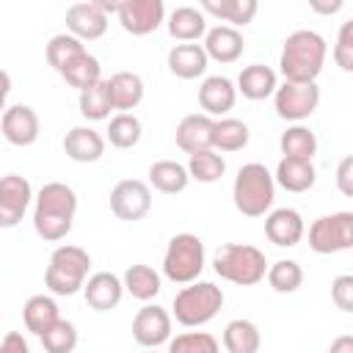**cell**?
<instances>
[{
    "label": "cell",
    "instance_id": "cell-39",
    "mask_svg": "<svg viewBox=\"0 0 353 353\" xmlns=\"http://www.w3.org/2000/svg\"><path fill=\"white\" fill-rule=\"evenodd\" d=\"M268 284L279 295H290L303 284V268L295 259H279L268 268Z\"/></svg>",
    "mask_w": 353,
    "mask_h": 353
},
{
    "label": "cell",
    "instance_id": "cell-4",
    "mask_svg": "<svg viewBox=\"0 0 353 353\" xmlns=\"http://www.w3.org/2000/svg\"><path fill=\"white\" fill-rule=\"evenodd\" d=\"M268 259L256 245L248 243H223L212 254V270L237 287H254L268 276Z\"/></svg>",
    "mask_w": 353,
    "mask_h": 353
},
{
    "label": "cell",
    "instance_id": "cell-36",
    "mask_svg": "<svg viewBox=\"0 0 353 353\" xmlns=\"http://www.w3.org/2000/svg\"><path fill=\"white\" fill-rule=\"evenodd\" d=\"M141 135H143V124H141V119L135 113H116L108 121V141L116 149H132V146H138Z\"/></svg>",
    "mask_w": 353,
    "mask_h": 353
},
{
    "label": "cell",
    "instance_id": "cell-7",
    "mask_svg": "<svg viewBox=\"0 0 353 353\" xmlns=\"http://www.w3.org/2000/svg\"><path fill=\"white\" fill-rule=\"evenodd\" d=\"M204 270V243L193 232H179L163 254V276L174 284H193Z\"/></svg>",
    "mask_w": 353,
    "mask_h": 353
},
{
    "label": "cell",
    "instance_id": "cell-23",
    "mask_svg": "<svg viewBox=\"0 0 353 353\" xmlns=\"http://www.w3.org/2000/svg\"><path fill=\"white\" fill-rule=\"evenodd\" d=\"M165 25H168L171 39L182 41V44H193L201 36H207V30H210L207 28V14L201 8H193V6H176L168 14Z\"/></svg>",
    "mask_w": 353,
    "mask_h": 353
},
{
    "label": "cell",
    "instance_id": "cell-18",
    "mask_svg": "<svg viewBox=\"0 0 353 353\" xmlns=\"http://www.w3.org/2000/svg\"><path fill=\"white\" fill-rule=\"evenodd\" d=\"M237 102V83H232L226 74H210L199 85V105L207 116L226 119V113Z\"/></svg>",
    "mask_w": 353,
    "mask_h": 353
},
{
    "label": "cell",
    "instance_id": "cell-25",
    "mask_svg": "<svg viewBox=\"0 0 353 353\" xmlns=\"http://www.w3.org/2000/svg\"><path fill=\"white\" fill-rule=\"evenodd\" d=\"M273 176H276V185L284 188L287 193H306L317 182L314 163L312 160H292V157H281Z\"/></svg>",
    "mask_w": 353,
    "mask_h": 353
},
{
    "label": "cell",
    "instance_id": "cell-47",
    "mask_svg": "<svg viewBox=\"0 0 353 353\" xmlns=\"http://www.w3.org/2000/svg\"><path fill=\"white\" fill-rule=\"evenodd\" d=\"M309 8H312V11H317V14H336V11H342V0H334V3L312 0V3H309Z\"/></svg>",
    "mask_w": 353,
    "mask_h": 353
},
{
    "label": "cell",
    "instance_id": "cell-44",
    "mask_svg": "<svg viewBox=\"0 0 353 353\" xmlns=\"http://www.w3.org/2000/svg\"><path fill=\"white\" fill-rule=\"evenodd\" d=\"M334 179H336V190H339L342 196L353 199V154H347V157L339 160Z\"/></svg>",
    "mask_w": 353,
    "mask_h": 353
},
{
    "label": "cell",
    "instance_id": "cell-40",
    "mask_svg": "<svg viewBox=\"0 0 353 353\" xmlns=\"http://www.w3.org/2000/svg\"><path fill=\"white\" fill-rule=\"evenodd\" d=\"M168 353H221V345L207 331H185L171 336Z\"/></svg>",
    "mask_w": 353,
    "mask_h": 353
},
{
    "label": "cell",
    "instance_id": "cell-41",
    "mask_svg": "<svg viewBox=\"0 0 353 353\" xmlns=\"http://www.w3.org/2000/svg\"><path fill=\"white\" fill-rule=\"evenodd\" d=\"M41 347L47 353H72L77 347V328L72 320H58L44 336H41Z\"/></svg>",
    "mask_w": 353,
    "mask_h": 353
},
{
    "label": "cell",
    "instance_id": "cell-12",
    "mask_svg": "<svg viewBox=\"0 0 353 353\" xmlns=\"http://www.w3.org/2000/svg\"><path fill=\"white\" fill-rule=\"evenodd\" d=\"M116 17L127 33L149 36L165 22V3L163 0H124Z\"/></svg>",
    "mask_w": 353,
    "mask_h": 353
},
{
    "label": "cell",
    "instance_id": "cell-17",
    "mask_svg": "<svg viewBox=\"0 0 353 353\" xmlns=\"http://www.w3.org/2000/svg\"><path fill=\"white\" fill-rule=\"evenodd\" d=\"M124 279L110 273V270H99V273H91L85 287H83V298L85 303L94 309V312H110L121 303L124 298Z\"/></svg>",
    "mask_w": 353,
    "mask_h": 353
},
{
    "label": "cell",
    "instance_id": "cell-24",
    "mask_svg": "<svg viewBox=\"0 0 353 353\" xmlns=\"http://www.w3.org/2000/svg\"><path fill=\"white\" fill-rule=\"evenodd\" d=\"M279 88V77L270 66L265 63H251V66H243V72L237 74V94H243L245 99L251 102H259V99H268L273 97Z\"/></svg>",
    "mask_w": 353,
    "mask_h": 353
},
{
    "label": "cell",
    "instance_id": "cell-5",
    "mask_svg": "<svg viewBox=\"0 0 353 353\" xmlns=\"http://www.w3.org/2000/svg\"><path fill=\"white\" fill-rule=\"evenodd\" d=\"M88 268L91 256L80 245H58L50 254L47 270H44V284L52 295H74L85 287L88 281Z\"/></svg>",
    "mask_w": 353,
    "mask_h": 353
},
{
    "label": "cell",
    "instance_id": "cell-22",
    "mask_svg": "<svg viewBox=\"0 0 353 353\" xmlns=\"http://www.w3.org/2000/svg\"><path fill=\"white\" fill-rule=\"evenodd\" d=\"M210 55L204 50V44H174L168 50V72L179 80H196L207 72Z\"/></svg>",
    "mask_w": 353,
    "mask_h": 353
},
{
    "label": "cell",
    "instance_id": "cell-37",
    "mask_svg": "<svg viewBox=\"0 0 353 353\" xmlns=\"http://www.w3.org/2000/svg\"><path fill=\"white\" fill-rule=\"evenodd\" d=\"M85 52V44L72 36V33H55L50 41H47V63L61 74L77 55Z\"/></svg>",
    "mask_w": 353,
    "mask_h": 353
},
{
    "label": "cell",
    "instance_id": "cell-27",
    "mask_svg": "<svg viewBox=\"0 0 353 353\" xmlns=\"http://www.w3.org/2000/svg\"><path fill=\"white\" fill-rule=\"evenodd\" d=\"M22 320H25V328L33 334V336H44L58 320H61V312H58V303L52 295H30L22 306Z\"/></svg>",
    "mask_w": 353,
    "mask_h": 353
},
{
    "label": "cell",
    "instance_id": "cell-3",
    "mask_svg": "<svg viewBox=\"0 0 353 353\" xmlns=\"http://www.w3.org/2000/svg\"><path fill=\"white\" fill-rule=\"evenodd\" d=\"M276 199V176L262 163H245L232 185V201L240 215L245 218H262L270 212Z\"/></svg>",
    "mask_w": 353,
    "mask_h": 353
},
{
    "label": "cell",
    "instance_id": "cell-29",
    "mask_svg": "<svg viewBox=\"0 0 353 353\" xmlns=\"http://www.w3.org/2000/svg\"><path fill=\"white\" fill-rule=\"evenodd\" d=\"M190 182V174H188V165L176 163V160H157L149 165V188L165 193V196H174V193H182Z\"/></svg>",
    "mask_w": 353,
    "mask_h": 353
},
{
    "label": "cell",
    "instance_id": "cell-35",
    "mask_svg": "<svg viewBox=\"0 0 353 353\" xmlns=\"http://www.w3.org/2000/svg\"><path fill=\"white\" fill-rule=\"evenodd\" d=\"M77 108H80V116L88 119V121H105L110 119V110L113 108V99H110V91H108V80L80 91V99H77Z\"/></svg>",
    "mask_w": 353,
    "mask_h": 353
},
{
    "label": "cell",
    "instance_id": "cell-33",
    "mask_svg": "<svg viewBox=\"0 0 353 353\" xmlns=\"http://www.w3.org/2000/svg\"><path fill=\"white\" fill-rule=\"evenodd\" d=\"M281 157L292 160H312L317 154V135L303 124H290L279 138Z\"/></svg>",
    "mask_w": 353,
    "mask_h": 353
},
{
    "label": "cell",
    "instance_id": "cell-30",
    "mask_svg": "<svg viewBox=\"0 0 353 353\" xmlns=\"http://www.w3.org/2000/svg\"><path fill=\"white\" fill-rule=\"evenodd\" d=\"M121 279H124V290H127L135 301H143V303L154 301V298L160 295V290H163L160 273H157L154 268H149V265H130Z\"/></svg>",
    "mask_w": 353,
    "mask_h": 353
},
{
    "label": "cell",
    "instance_id": "cell-42",
    "mask_svg": "<svg viewBox=\"0 0 353 353\" xmlns=\"http://www.w3.org/2000/svg\"><path fill=\"white\" fill-rule=\"evenodd\" d=\"M331 55H334V63H336L342 72H350V74H353V19L342 22Z\"/></svg>",
    "mask_w": 353,
    "mask_h": 353
},
{
    "label": "cell",
    "instance_id": "cell-21",
    "mask_svg": "<svg viewBox=\"0 0 353 353\" xmlns=\"http://www.w3.org/2000/svg\"><path fill=\"white\" fill-rule=\"evenodd\" d=\"M204 50L210 55V61H218V63H234L243 50H245V39L237 28H229V25H215L207 30L204 36Z\"/></svg>",
    "mask_w": 353,
    "mask_h": 353
},
{
    "label": "cell",
    "instance_id": "cell-9",
    "mask_svg": "<svg viewBox=\"0 0 353 353\" xmlns=\"http://www.w3.org/2000/svg\"><path fill=\"white\" fill-rule=\"evenodd\" d=\"M320 105V88L317 83H281L273 94V108L276 116L292 124H301L309 119Z\"/></svg>",
    "mask_w": 353,
    "mask_h": 353
},
{
    "label": "cell",
    "instance_id": "cell-19",
    "mask_svg": "<svg viewBox=\"0 0 353 353\" xmlns=\"http://www.w3.org/2000/svg\"><path fill=\"white\" fill-rule=\"evenodd\" d=\"M212 130H215V119L207 113H190L176 124V146L185 154H196V152H207L212 149Z\"/></svg>",
    "mask_w": 353,
    "mask_h": 353
},
{
    "label": "cell",
    "instance_id": "cell-45",
    "mask_svg": "<svg viewBox=\"0 0 353 353\" xmlns=\"http://www.w3.org/2000/svg\"><path fill=\"white\" fill-rule=\"evenodd\" d=\"M0 353H30V347H28V339L19 331H8L0 342Z\"/></svg>",
    "mask_w": 353,
    "mask_h": 353
},
{
    "label": "cell",
    "instance_id": "cell-46",
    "mask_svg": "<svg viewBox=\"0 0 353 353\" xmlns=\"http://www.w3.org/2000/svg\"><path fill=\"white\" fill-rule=\"evenodd\" d=\"M328 353H353V334H342L328 345Z\"/></svg>",
    "mask_w": 353,
    "mask_h": 353
},
{
    "label": "cell",
    "instance_id": "cell-32",
    "mask_svg": "<svg viewBox=\"0 0 353 353\" xmlns=\"http://www.w3.org/2000/svg\"><path fill=\"white\" fill-rule=\"evenodd\" d=\"M251 141V130L245 121L240 119H215V130H212V149L215 152H240L245 149Z\"/></svg>",
    "mask_w": 353,
    "mask_h": 353
},
{
    "label": "cell",
    "instance_id": "cell-1",
    "mask_svg": "<svg viewBox=\"0 0 353 353\" xmlns=\"http://www.w3.org/2000/svg\"><path fill=\"white\" fill-rule=\"evenodd\" d=\"M77 193L66 182H44L33 201V229L41 240L58 243L74 226Z\"/></svg>",
    "mask_w": 353,
    "mask_h": 353
},
{
    "label": "cell",
    "instance_id": "cell-20",
    "mask_svg": "<svg viewBox=\"0 0 353 353\" xmlns=\"http://www.w3.org/2000/svg\"><path fill=\"white\" fill-rule=\"evenodd\" d=\"M63 152L74 163H97L105 154V138L94 127L80 124L63 135Z\"/></svg>",
    "mask_w": 353,
    "mask_h": 353
},
{
    "label": "cell",
    "instance_id": "cell-31",
    "mask_svg": "<svg viewBox=\"0 0 353 353\" xmlns=\"http://www.w3.org/2000/svg\"><path fill=\"white\" fill-rule=\"evenodd\" d=\"M223 347L229 353H259L262 334L251 320L237 317V320L226 323V328H223Z\"/></svg>",
    "mask_w": 353,
    "mask_h": 353
},
{
    "label": "cell",
    "instance_id": "cell-43",
    "mask_svg": "<svg viewBox=\"0 0 353 353\" xmlns=\"http://www.w3.org/2000/svg\"><path fill=\"white\" fill-rule=\"evenodd\" d=\"M331 301L339 312L353 314V273H339L331 281Z\"/></svg>",
    "mask_w": 353,
    "mask_h": 353
},
{
    "label": "cell",
    "instance_id": "cell-14",
    "mask_svg": "<svg viewBox=\"0 0 353 353\" xmlns=\"http://www.w3.org/2000/svg\"><path fill=\"white\" fill-rule=\"evenodd\" d=\"M0 130H3V138L11 143V146H30L39 141V116L30 105H6L3 110V119H0Z\"/></svg>",
    "mask_w": 353,
    "mask_h": 353
},
{
    "label": "cell",
    "instance_id": "cell-38",
    "mask_svg": "<svg viewBox=\"0 0 353 353\" xmlns=\"http://www.w3.org/2000/svg\"><path fill=\"white\" fill-rule=\"evenodd\" d=\"M188 174H190V179H196V182L212 185V182H218V179L226 174V160H223V154L215 152V149L196 152V154H190V160H188Z\"/></svg>",
    "mask_w": 353,
    "mask_h": 353
},
{
    "label": "cell",
    "instance_id": "cell-6",
    "mask_svg": "<svg viewBox=\"0 0 353 353\" xmlns=\"http://www.w3.org/2000/svg\"><path fill=\"white\" fill-rule=\"evenodd\" d=\"M223 306V290L212 281H193L185 284L171 303V314L185 328L207 325Z\"/></svg>",
    "mask_w": 353,
    "mask_h": 353
},
{
    "label": "cell",
    "instance_id": "cell-28",
    "mask_svg": "<svg viewBox=\"0 0 353 353\" xmlns=\"http://www.w3.org/2000/svg\"><path fill=\"white\" fill-rule=\"evenodd\" d=\"M204 14H210V17H215V19H221V22H226L229 28H245L254 17H256V11H259V3L256 0H201V6H199Z\"/></svg>",
    "mask_w": 353,
    "mask_h": 353
},
{
    "label": "cell",
    "instance_id": "cell-11",
    "mask_svg": "<svg viewBox=\"0 0 353 353\" xmlns=\"http://www.w3.org/2000/svg\"><path fill=\"white\" fill-rule=\"evenodd\" d=\"M171 325H174V314H168L157 303H146L132 317V339L143 350H154L171 342Z\"/></svg>",
    "mask_w": 353,
    "mask_h": 353
},
{
    "label": "cell",
    "instance_id": "cell-15",
    "mask_svg": "<svg viewBox=\"0 0 353 353\" xmlns=\"http://www.w3.org/2000/svg\"><path fill=\"white\" fill-rule=\"evenodd\" d=\"M108 30V14L99 8L97 0L88 3H72L66 8V33L77 36L80 41L102 39Z\"/></svg>",
    "mask_w": 353,
    "mask_h": 353
},
{
    "label": "cell",
    "instance_id": "cell-48",
    "mask_svg": "<svg viewBox=\"0 0 353 353\" xmlns=\"http://www.w3.org/2000/svg\"><path fill=\"white\" fill-rule=\"evenodd\" d=\"M143 353H157V350H143Z\"/></svg>",
    "mask_w": 353,
    "mask_h": 353
},
{
    "label": "cell",
    "instance_id": "cell-2",
    "mask_svg": "<svg viewBox=\"0 0 353 353\" xmlns=\"http://www.w3.org/2000/svg\"><path fill=\"white\" fill-rule=\"evenodd\" d=\"M328 58V44L317 30H295L284 39L279 72L287 83H317Z\"/></svg>",
    "mask_w": 353,
    "mask_h": 353
},
{
    "label": "cell",
    "instance_id": "cell-8",
    "mask_svg": "<svg viewBox=\"0 0 353 353\" xmlns=\"http://www.w3.org/2000/svg\"><path fill=\"white\" fill-rule=\"evenodd\" d=\"M309 248L314 254H339L353 248V212L320 215L309 226Z\"/></svg>",
    "mask_w": 353,
    "mask_h": 353
},
{
    "label": "cell",
    "instance_id": "cell-34",
    "mask_svg": "<svg viewBox=\"0 0 353 353\" xmlns=\"http://www.w3.org/2000/svg\"><path fill=\"white\" fill-rule=\"evenodd\" d=\"M61 77H63L72 88L85 91V88H91V85L102 83V66H99V58H94V55L85 50L83 55H77V58L61 72Z\"/></svg>",
    "mask_w": 353,
    "mask_h": 353
},
{
    "label": "cell",
    "instance_id": "cell-13",
    "mask_svg": "<svg viewBox=\"0 0 353 353\" xmlns=\"http://www.w3.org/2000/svg\"><path fill=\"white\" fill-rule=\"evenodd\" d=\"M30 201H36L30 182L19 174H6L0 179V226L3 229L17 226L28 212Z\"/></svg>",
    "mask_w": 353,
    "mask_h": 353
},
{
    "label": "cell",
    "instance_id": "cell-16",
    "mask_svg": "<svg viewBox=\"0 0 353 353\" xmlns=\"http://www.w3.org/2000/svg\"><path fill=\"white\" fill-rule=\"evenodd\" d=\"M306 234V223H303V215L292 207H279V210H270L268 218H265V237L279 245V248H292L303 240Z\"/></svg>",
    "mask_w": 353,
    "mask_h": 353
},
{
    "label": "cell",
    "instance_id": "cell-10",
    "mask_svg": "<svg viewBox=\"0 0 353 353\" xmlns=\"http://www.w3.org/2000/svg\"><path fill=\"white\" fill-rule=\"evenodd\" d=\"M152 210V188L141 179H121L110 190V212L119 221H141Z\"/></svg>",
    "mask_w": 353,
    "mask_h": 353
},
{
    "label": "cell",
    "instance_id": "cell-26",
    "mask_svg": "<svg viewBox=\"0 0 353 353\" xmlns=\"http://www.w3.org/2000/svg\"><path fill=\"white\" fill-rule=\"evenodd\" d=\"M108 91L113 99V108L119 113H130L143 102V80L135 72H113L108 77Z\"/></svg>",
    "mask_w": 353,
    "mask_h": 353
}]
</instances>
